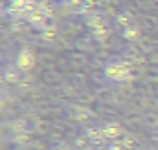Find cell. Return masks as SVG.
<instances>
[{
    "label": "cell",
    "instance_id": "obj_3",
    "mask_svg": "<svg viewBox=\"0 0 158 150\" xmlns=\"http://www.w3.org/2000/svg\"><path fill=\"white\" fill-rule=\"evenodd\" d=\"M35 7L33 0H11L9 4V13L13 15H30V11Z\"/></svg>",
    "mask_w": 158,
    "mask_h": 150
},
{
    "label": "cell",
    "instance_id": "obj_4",
    "mask_svg": "<svg viewBox=\"0 0 158 150\" xmlns=\"http://www.w3.org/2000/svg\"><path fill=\"white\" fill-rule=\"evenodd\" d=\"M33 62H35V59H33L31 49L24 48V49L19 51V57H17V64H15V66H17L20 72H28V70L33 66Z\"/></svg>",
    "mask_w": 158,
    "mask_h": 150
},
{
    "label": "cell",
    "instance_id": "obj_8",
    "mask_svg": "<svg viewBox=\"0 0 158 150\" xmlns=\"http://www.w3.org/2000/svg\"><path fill=\"white\" fill-rule=\"evenodd\" d=\"M4 108V101H2V97H0V110Z\"/></svg>",
    "mask_w": 158,
    "mask_h": 150
},
{
    "label": "cell",
    "instance_id": "obj_2",
    "mask_svg": "<svg viewBox=\"0 0 158 150\" xmlns=\"http://www.w3.org/2000/svg\"><path fill=\"white\" fill-rule=\"evenodd\" d=\"M86 22H88V26L92 28V33H94V37L98 38V40H103V38L109 35V28H107V24H105V18H103L99 13H92Z\"/></svg>",
    "mask_w": 158,
    "mask_h": 150
},
{
    "label": "cell",
    "instance_id": "obj_5",
    "mask_svg": "<svg viewBox=\"0 0 158 150\" xmlns=\"http://www.w3.org/2000/svg\"><path fill=\"white\" fill-rule=\"evenodd\" d=\"M116 20H118V24L121 26V28H129V26H132V24H134V17H132L129 11H125V13H119Z\"/></svg>",
    "mask_w": 158,
    "mask_h": 150
},
{
    "label": "cell",
    "instance_id": "obj_1",
    "mask_svg": "<svg viewBox=\"0 0 158 150\" xmlns=\"http://www.w3.org/2000/svg\"><path fill=\"white\" fill-rule=\"evenodd\" d=\"M131 73V68H129V64L127 62H123V61H110L107 66H105V75L109 77V79H112V81H125L127 77Z\"/></svg>",
    "mask_w": 158,
    "mask_h": 150
},
{
    "label": "cell",
    "instance_id": "obj_6",
    "mask_svg": "<svg viewBox=\"0 0 158 150\" xmlns=\"http://www.w3.org/2000/svg\"><path fill=\"white\" fill-rule=\"evenodd\" d=\"M138 35H140V31H138L136 24H132L129 28H123V37L127 38V40H134V38H138Z\"/></svg>",
    "mask_w": 158,
    "mask_h": 150
},
{
    "label": "cell",
    "instance_id": "obj_7",
    "mask_svg": "<svg viewBox=\"0 0 158 150\" xmlns=\"http://www.w3.org/2000/svg\"><path fill=\"white\" fill-rule=\"evenodd\" d=\"M105 136H110V137H116V136H119V126L116 124V123H110V124H107L105 126Z\"/></svg>",
    "mask_w": 158,
    "mask_h": 150
}]
</instances>
